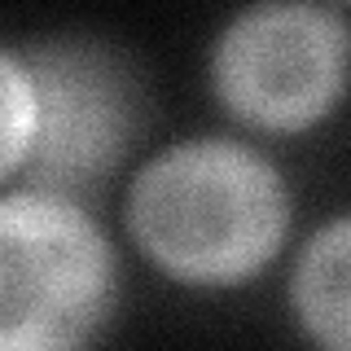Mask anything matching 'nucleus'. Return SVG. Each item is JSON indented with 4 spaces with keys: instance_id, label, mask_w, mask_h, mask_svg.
Here are the masks:
<instances>
[{
    "instance_id": "obj_1",
    "label": "nucleus",
    "mask_w": 351,
    "mask_h": 351,
    "mask_svg": "<svg viewBox=\"0 0 351 351\" xmlns=\"http://www.w3.org/2000/svg\"><path fill=\"white\" fill-rule=\"evenodd\" d=\"M128 224L162 272L193 285H233L277 255L290 197L277 167L255 149L189 141L136 176Z\"/></svg>"
},
{
    "instance_id": "obj_2",
    "label": "nucleus",
    "mask_w": 351,
    "mask_h": 351,
    "mask_svg": "<svg viewBox=\"0 0 351 351\" xmlns=\"http://www.w3.org/2000/svg\"><path fill=\"white\" fill-rule=\"evenodd\" d=\"M114 303V250L75 197H0V351L75 347Z\"/></svg>"
},
{
    "instance_id": "obj_3",
    "label": "nucleus",
    "mask_w": 351,
    "mask_h": 351,
    "mask_svg": "<svg viewBox=\"0 0 351 351\" xmlns=\"http://www.w3.org/2000/svg\"><path fill=\"white\" fill-rule=\"evenodd\" d=\"M36 136L22 167L31 184L88 197L123 162L145 119V88L123 53L93 40H49L27 53Z\"/></svg>"
},
{
    "instance_id": "obj_4",
    "label": "nucleus",
    "mask_w": 351,
    "mask_h": 351,
    "mask_svg": "<svg viewBox=\"0 0 351 351\" xmlns=\"http://www.w3.org/2000/svg\"><path fill=\"white\" fill-rule=\"evenodd\" d=\"M215 93L241 123L303 132L321 123L351 75V36L334 14L299 0L246 9L215 44Z\"/></svg>"
},
{
    "instance_id": "obj_5",
    "label": "nucleus",
    "mask_w": 351,
    "mask_h": 351,
    "mask_svg": "<svg viewBox=\"0 0 351 351\" xmlns=\"http://www.w3.org/2000/svg\"><path fill=\"white\" fill-rule=\"evenodd\" d=\"M294 312L316 343L351 351V215L325 224L299 255Z\"/></svg>"
},
{
    "instance_id": "obj_6",
    "label": "nucleus",
    "mask_w": 351,
    "mask_h": 351,
    "mask_svg": "<svg viewBox=\"0 0 351 351\" xmlns=\"http://www.w3.org/2000/svg\"><path fill=\"white\" fill-rule=\"evenodd\" d=\"M36 136V84L27 62L0 49V176L18 171Z\"/></svg>"
}]
</instances>
